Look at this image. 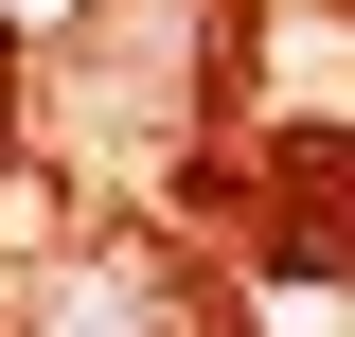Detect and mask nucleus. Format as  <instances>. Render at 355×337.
Wrapping results in <instances>:
<instances>
[{"mask_svg": "<svg viewBox=\"0 0 355 337\" xmlns=\"http://www.w3.org/2000/svg\"><path fill=\"white\" fill-rule=\"evenodd\" d=\"M0 337H196V284H178V249L71 231V249H36V284L0 302Z\"/></svg>", "mask_w": 355, "mask_h": 337, "instance_id": "1", "label": "nucleus"}]
</instances>
